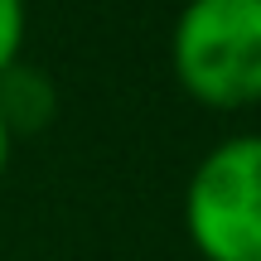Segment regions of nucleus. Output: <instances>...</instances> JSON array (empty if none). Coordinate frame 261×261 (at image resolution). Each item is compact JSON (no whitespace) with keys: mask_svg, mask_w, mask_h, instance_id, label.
<instances>
[{"mask_svg":"<svg viewBox=\"0 0 261 261\" xmlns=\"http://www.w3.org/2000/svg\"><path fill=\"white\" fill-rule=\"evenodd\" d=\"M169 68L208 112L261 107V0H189L169 29Z\"/></svg>","mask_w":261,"mask_h":261,"instance_id":"1","label":"nucleus"},{"mask_svg":"<svg viewBox=\"0 0 261 261\" xmlns=\"http://www.w3.org/2000/svg\"><path fill=\"white\" fill-rule=\"evenodd\" d=\"M184 232L203 261H261V130L218 140L194 165Z\"/></svg>","mask_w":261,"mask_h":261,"instance_id":"2","label":"nucleus"},{"mask_svg":"<svg viewBox=\"0 0 261 261\" xmlns=\"http://www.w3.org/2000/svg\"><path fill=\"white\" fill-rule=\"evenodd\" d=\"M0 116L15 136H34L58 116V92L39 68L19 58L10 73H0Z\"/></svg>","mask_w":261,"mask_h":261,"instance_id":"3","label":"nucleus"},{"mask_svg":"<svg viewBox=\"0 0 261 261\" xmlns=\"http://www.w3.org/2000/svg\"><path fill=\"white\" fill-rule=\"evenodd\" d=\"M24 34H29V0H0V73L24 58Z\"/></svg>","mask_w":261,"mask_h":261,"instance_id":"4","label":"nucleus"},{"mask_svg":"<svg viewBox=\"0 0 261 261\" xmlns=\"http://www.w3.org/2000/svg\"><path fill=\"white\" fill-rule=\"evenodd\" d=\"M10 150H15V130H10L5 116H0V179H5V169H10Z\"/></svg>","mask_w":261,"mask_h":261,"instance_id":"5","label":"nucleus"}]
</instances>
